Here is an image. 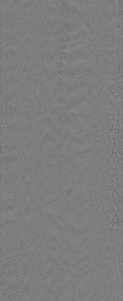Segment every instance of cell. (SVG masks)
Segmentation results:
<instances>
[{"label": "cell", "mask_w": 123, "mask_h": 301, "mask_svg": "<svg viewBox=\"0 0 123 301\" xmlns=\"http://www.w3.org/2000/svg\"><path fill=\"white\" fill-rule=\"evenodd\" d=\"M123 245L119 241L115 256L116 270L117 274V295L118 301L123 300Z\"/></svg>", "instance_id": "6da1fadb"}]
</instances>
